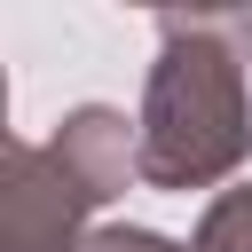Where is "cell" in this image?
Instances as JSON below:
<instances>
[{"label": "cell", "mask_w": 252, "mask_h": 252, "mask_svg": "<svg viewBox=\"0 0 252 252\" xmlns=\"http://www.w3.org/2000/svg\"><path fill=\"white\" fill-rule=\"evenodd\" d=\"M165 55L150 71L142 102V181L158 189H205L244 158V55H252V8L220 16H165Z\"/></svg>", "instance_id": "cell-1"}, {"label": "cell", "mask_w": 252, "mask_h": 252, "mask_svg": "<svg viewBox=\"0 0 252 252\" xmlns=\"http://www.w3.org/2000/svg\"><path fill=\"white\" fill-rule=\"evenodd\" d=\"M87 205H102V197L55 158V142L47 150H32V142L8 150V189H0L8 252H55V244H71V228H79Z\"/></svg>", "instance_id": "cell-2"}, {"label": "cell", "mask_w": 252, "mask_h": 252, "mask_svg": "<svg viewBox=\"0 0 252 252\" xmlns=\"http://www.w3.org/2000/svg\"><path fill=\"white\" fill-rule=\"evenodd\" d=\"M197 252H252V189H228V197L205 213Z\"/></svg>", "instance_id": "cell-3"}, {"label": "cell", "mask_w": 252, "mask_h": 252, "mask_svg": "<svg viewBox=\"0 0 252 252\" xmlns=\"http://www.w3.org/2000/svg\"><path fill=\"white\" fill-rule=\"evenodd\" d=\"M79 252H181V244H165V236H150V228H102V236H87Z\"/></svg>", "instance_id": "cell-4"}]
</instances>
